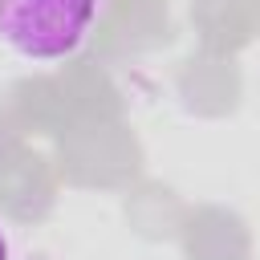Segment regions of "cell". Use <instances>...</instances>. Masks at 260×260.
Returning <instances> with one entry per match:
<instances>
[{
    "mask_svg": "<svg viewBox=\"0 0 260 260\" xmlns=\"http://www.w3.org/2000/svg\"><path fill=\"white\" fill-rule=\"evenodd\" d=\"M98 20V0H0V45L32 65L73 57Z\"/></svg>",
    "mask_w": 260,
    "mask_h": 260,
    "instance_id": "6da1fadb",
    "label": "cell"
},
{
    "mask_svg": "<svg viewBox=\"0 0 260 260\" xmlns=\"http://www.w3.org/2000/svg\"><path fill=\"white\" fill-rule=\"evenodd\" d=\"M0 260H12V240H8L4 228H0Z\"/></svg>",
    "mask_w": 260,
    "mask_h": 260,
    "instance_id": "7a4b0ae2",
    "label": "cell"
}]
</instances>
